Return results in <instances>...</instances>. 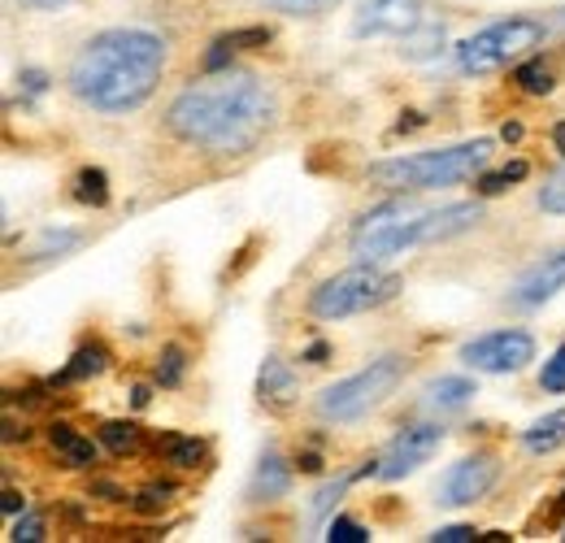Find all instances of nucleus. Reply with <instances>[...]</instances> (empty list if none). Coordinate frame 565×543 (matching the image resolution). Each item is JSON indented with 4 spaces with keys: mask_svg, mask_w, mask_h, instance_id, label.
Segmentation results:
<instances>
[{
    "mask_svg": "<svg viewBox=\"0 0 565 543\" xmlns=\"http://www.w3.org/2000/svg\"><path fill=\"white\" fill-rule=\"evenodd\" d=\"M270 117H274V101L261 88V79L248 70H210L205 79L183 88L166 109V126L183 144L214 152V157L252 152Z\"/></svg>",
    "mask_w": 565,
    "mask_h": 543,
    "instance_id": "1",
    "label": "nucleus"
},
{
    "mask_svg": "<svg viewBox=\"0 0 565 543\" xmlns=\"http://www.w3.org/2000/svg\"><path fill=\"white\" fill-rule=\"evenodd\" d=\"M166 44L144 26H113L83 44L70 66V92L101 113L139 109L161 83Z\"/></svg>",
    "mask_w": 565,
    "mask_h": 543,
    "instance_id": "2",
    "label": "nucleus"
},
{
    "mask_svg": "<svg viewBox=\"0 0 565 543\" xmlns=\"http://www.w3.org/2000/svg\"><path fill=\"white\" fill-rule=\"evenodd\" d=\"M487 157H491V139H470V144H452V148L374 161L365 174H370V183H378L387 192H431V188H452L461 179H474V170H483Z\"/></svg>",
    "mask_w": 565,
    "mask_h": 543,
    "instance_id": "3",
    "label": "nucleus"
},
{
    "mask_svg": "<svg viewBox=\"0 0 565 543\" xmlns=\"http://www.w3.org/2000/svg\"><path fill=\"white\" fill-rule=\"evenodd\" d=\"M400 292V279L396 274H383L374 270L370 261H357L352 270H339L331 279H323L309 296V314L318 323H339V318H357V314H370L378 305H387L392 296Z\"/></svg>",
    "mask_w": 565,
    "mask_h": 543,
    "instance_id": "4",
    "label": "nucleus"
},
{
    "mask_svg": "<svg viewBox=\"0 0 565 543\" xmlns=\"http://www.w3.org/2000/svg\"><path fill=\"white\" fill-rule=\"evenodd\" d=\"M400 378H405V357H378L365 370L339 378L318 396V418L323 422H357L374 405H383L400 387Z\"/></svg>",
    "mask_w": 565,
    "mask_h": 543,
    "instance_id": "5",
    "label": "nucleus"
},
{
    "mask_svg": "<svg viewBox=\"0 0 565 543\" xmlns=\"http://www.w3.org/2000/svg\"><path fill=\"white\" fill-rule=\"evenodd\" d=\"M544 35H549V22H540V18H500L456 44V66L465 75H491V70L518 61L522 53L540 48Z\"/></svg>",
    "mask_w": 565,
    "mask_h": 543,
    "instance_id": "6",
    "label": "nucleus"
},
{
    "mask_svg": "<svg viewBox=\"0 0 565 543\" xmlns=\"http://www.w3.org/2000/svg\"><path fill=\"white\" fill-rule=\"evenodd\" d=\"M431 210H418L409 201H387L378 210L361 217L352 226V257L357 261H387V257H400L405 248H418L422 244V222Z\"/></svg>",
    "mask_w": 565,
    "mask_h": 543,
    "instance_id": "7",
    "label": "nucleus"
},
{
    "mask_svg": "<svg viewBox=\"0 0 565 543\" xmlns=\"http://www.w3.org/2000/svg\"><path fill=\"white\" fill-rule=\"evenodd\" d=\"M527 361H535V339L527 330H487L461 348V365L478 374H518Z\"/></svg>",
    "mask_w": 565,
    "mask_h": 543,
    "instance_id": "8",
    "label": "nucleus"
},
{
    "mask_svg": "<svg viewBox=\"0 0 565 543\" xmlns=\"http://www.w3.org/2000/svg\"><path fill=\"white\" fill-rule=\"evenodd\" d=\"M440 443H444V431H440V427H405V431L383 448V456H378V478L396 483V478L414 474L418 465H427V461L440 452Z\"/></svg>",
    "mask_w": 565,
    "mask_h": 543,
    "instance_id": "9",
    "label": "nucleus"
},
{
    "mask_svg": "<svg viewBox=\"0 0 565 543\" xmlns=\"http://www.w3.org/2000/svg\"><path fill=\"white\" fill-rule=\"evenodd\" d=\"M422 22H427L422 18V0H365L361 13L352 18V35L357 39H378V35L405 39Z\"/></svg>",
    "mask_w": 565,
    "mask_h": 543,
    "instance_id": "10",
    "label": "nucleus"
},
{
    "mask_svg": "<svg viewBox=\"0 0 565 543\" xmlns=\"http://www.w3.org/2000/svg\"><path fill=\"white\" fill-rule=\"evenodd\" d=\"M496 474H500V465H496V456H487V452H478V456H465V461H456L449 474L440 478V505H474V500H483L491 487H496Z\"/></svg>",
    "mask_w": 565,
    "mask_h": 543,
    "instance_id": "11",
    "label": "nucleus"
},
{
    "mask_svg": "<svg viewBox=\"0 0 565 543\" xmlns=\"http://www.w3.org/2000/svg\"><path fill=\"white\" fill-rule=\"evenodd\" d=\"M562 287H565V252H557V257L535 261V265L509 287V305H513V309H540V305H549Z\"/></svg>",
    "mask_w": 565,
    "mask_h": 543,
    "instance_id": "12",
    "label": "nucleus"
},
{
    "mask_svg": "<svg viewBox=\"0 0 565 543\" xmlns=\"http://www.w3.org/2000/svg\"><path fill=\"white\" fill-rule=\"evenodd\" d=\"M44 439H48V448L66 461V470H92V465L101 461V448L83 431H75L70 422H48Z\"/></svg>",
    "mask_w": 565,
    "mask_h": 543,
    "instance_id": "13",
    "label": "nucleus"
},
{
    "mask_svg": "<svg viewBox=\"0 0 565 543\" xmlns=\"http://www.w3.org/2000/svg\"><path fill=\"white\" fill-rule=\"evenodd\" d=\"M292 470H296V465H287V461L270 448V452L261 456V465H257L252 483H248V500H252V505H270V500L287 496V487H292Z\"/></svg>",
    "mask_w": 565,
    "mask_h": 543,
    "instance_id": "14",
    "label": "nucleus"
},
{
    "mask_svg": "<svg viewBox=\"0 0 565 543\" xmlns=\"http://www.w3.org/2000/svg\"><path fill=\"white\" fill-rule=\"evenodd\" d=\"M483 222V205L478 201H465V205H444V210H431L427 222H422V244H440V239H452L470 226Z\"/></svg>",
    "mask_w": 565,
    "mask_h": 543,
    "instance_id": "15",
    "label": "nucleus"
},
{
    "mask_svg": "<svg viewBox=\"0 0 565 543\" xmlns=\"http://www.w3.org/2000/svg\"><path fill=\"white\" fill-rule=\"evenodd\" d=\"M296 392H301V383H296L292 365L279 361V357H265L261 361V374H257V396L270 400V405H292Z\"/></svg>",
    "mask_w": 565,
    "mask_h": 543,
    "instance_id": "16",
    "label": "nucleus"
},
{
    "mask_svg": "<svg viewBox=\"0 0 565 543\" xmlns=\"http://www.w3.org/2000/svg\"><path fill=\"white\" fill-rule=\"evenodd\" d=\"M152 452H157L166 465H174V470H196V465L205 461V439L183 434V431H161L152 439Z\"/></svg>",
    "mask_w": 565,
    "mask_h": 543,
    "instance_id": "17",
    "label": "nucleus"
},
{
    "mask_svg": "<svg viewBox=\"0 0 565 543\" xmlns=\"http://www.w3.org/2000/svg\"><path fill=\"white\" fill-rule=\"evenodd\" d=\"M562 443H565V409L544 414L540 422H531V427L522 431V448H527L531 456H549V452H557Z\"/></svg>",
    "mask_w": 565,
    "mask_h": 543,
    "instance_id": "18",
    "label": "nucleus"
},
{
    "mask_svg": "<svg viewBox=\"0 0 565 543\" xmlns=\"http://www.w3.org/2000/svg\"><path fill=\"white\" fill-rule=\"evenodd\" d=\"M110 370V348L105 343H83L75 357H70V365L53 378V387L57 383H88V378H97V374H105Z\"/></svg>",
    "mask_w": 565,
    "mask_h": 543,
    "instance_id": "19",
    "label": "nucleus"
},
{
    "mask_svg": "<svg viewBox=\"0 0 565 543\" xmlns=\"http://www.w3.org/2000/svg\"><path fill=\"white\" fill-rule=\"evenodd\" d=\"M470 396H478V392H474V383H470V378H461V374L436 378V383L427 387V405H431V409H440V414H452V409L470 405Z\"/></svg>",
    "mask_w": 565,
    "mask_h": 543,
    "instance_id": "20",
    "label": "nucleus"
},
{
    "mask_svg": "<svg viewBox=\"0 0 565 543\" xmlns=\"http://www.w3.org/2000/svg\"><path fill=\"white\" fill-rule=\"evenodd\" d=\"M444 22H422V26H414L405 39H400V53L409 57V61H431L440 48H444Z\"/></svg>",
    "mask_w": 565,
    "mask_h": 543,
    "instance_id": "21",
    "label": "nucleus"
},
{
    "mask_svg": "<svg viewBox=\"0 0 565 543\" xmlns=\"http://www.w3.org/2000/svg\"><path fill=\"white\" fill-rule=\"evenodd\" d=\"M513 83H518L527 97H553V88H557V70H553L544 57H531V61H522V66L513 70Z\"/></svg>",
    "mask_w": 565,
    "mask_h": 543,
    "instance_id": "22",
    "label": "nucleus"
},
{
    "mask_svg": "<svg viewBox=\"0 0 565 543\" xmlns=\"http://www.w3.org/2000/svg\"><path fill=\"white\" fill-rule=\"evenodd\" d=\"M75 201L88 210H105L110 205V174L101 166H83L75 174Z\"/></svg>",
    "mask_w": 565,
    "mask_h": 543,
    "instance_id": "23",
    "label": "nucleus"
},
{
    "mask_svg": "<svg viewBox=\"0 0 565 543\" xmlns=\"http://www.w3.org/2000/svg\"><path fill=\"white\" fill-rule=\"evenodd\" d=\"M183 374H188V352L179 343H166L161 357H157V365H152V383L157 387H179Z\"/></svg>",
    "mask_w": 565,
    "mask_h": 543,
    "instance_id": "24",
    "label": "nucleus"
},
{
    "mask_svg": "<svg viewBox=\"0 0 565 543\" xmlns=\"http://www.w3.org/2000/svg\"><path fill=\"white\" fill-rule=\"evenodd\" d=\"M83 244V235L79 230H44V239L35 244V252H31V261H53V257H66L70 248H79Z\"/></svg>",
    "mask_w": 565,
    "mask_h": 543,
    "instance_id": "25",
    "label": "nucleus"
},
{
    "mask_svg": "<svg viewBox=\"0 0 565 543\" xmlns=\"http://www.w3.org/2000/svg\"><path fill=\"white\" fill-rule=\"evenodd\" d=\"M101 448H110L113 456H126L139 448V427L135 422H105L101 427Z\"/></svg>",
    "mask_w": 565,
    "mask_h": 543,
    "instance_id": "26",
    "label": "nucleus"
},
{
    "mask_svg": "<svg viewBox=\"0 0 565 543\" xmlns=\"http://www.w3.org/2000/svg\"><path fill=\"white\" fill-rule=\"evenodd\" d=\"M348 483H352V474H348V478H336V483H327V487H318V496H314V505H309V522H323V518L336 509V500L348 491Z\"/></svg>",
    "mask_w": 565,
    "mask_h": 543,
    "instance_id": "27",
    "label": "nucleus"
},
{
    "mask_svg": "<svg viewBox=\"0 0 565 543\" xmlns=\"http://www.w3.org/2000/svg\"><path fill=\"white\" fill-rule=\"evenodd\" d=\"M226 44L235 53H252V48H265L270 44V26H244V31H226Z\"/></svg>",
    "mask_w": 565,
    "mask_h": 543,
    "instance_id": "28",
    "label": "nucleus"
},
{
    "mask_svg": "<svg viewBox=\"0 0 565 543\" xmlns=\"http://www.w3.org/2000/svg\"><path fill=\"white\" fill-rule=\"evenodd\" d=\"M540 387L544 392H553V396H562L565 392V343L544 361V370H540Z\"/></svg>",
    "mask_w": 565,
    "mask_h": 543,
    "instance_id": "29",
    "label": "nucleus"
},
{
    "mask_svg": "<svg viewBox=\"0 0 565 543\" xmlns=\"http://www.w3.org/2000/svg\"><path fill=\"white\" fill-rule=\"evenodd\" d=\"M170 496H174V483H148V487L135 496V509H144V513H161V509L170 505Z\"/></svg>",
    "mask_w": 565,
    "mask_h": 543,
    "instance_id": "30",
    "label": "nucleus"
},
{
    "mask_svg": "<svg viewBox=\"0 0 565 543\" xmlns=\"http://www.w3.org/2000/svg\"><path fill=\"white\" fill-rule=\"evenodd\" d=\"M540 210L544 214H565V166L540 188Z\"/></svg>",
    "mask_w": 565,
    "mask_h": 543,
    "instance_id": "31",
    "label": "nucleus"
},
{
    "mask_svg": "<svg viewBox=\"0 0 565 543\" xmlns=\"http://www.w3.org/2000/svg\"><path fill=\"white\" fill-rule=\"evenodd\" d=\"M327 540L331 543H370V531H365L361 522H352V518H336V522L327 527Z\"/></svg>",
    "mask_w": 565,
    "mask_h": 543,
    "instance_id": "32",
    "label": "nucleus"
},
{
    "mask_svg": "<svg viewBox=\"0 0 565 543\" xmlns=\"http://www.w3.org/2000/svg\"><path fill=\"white\" fill-rule=\"evenodd\" d=\"M9 540H13V543L44 540V518H39V513H22V518L13 522V531H9Z\"/></svg>",
    "mask_w": 565,
    "mask_h": 543,
    "instance_id": "33",
    "label": "nucleus"
},
{
    "mask_svg": "<svg viewBox=\"0 0 565 543\" xmlns=\"http://www.w3.org/2000/svg\"><path fill=\"white\" fill-rule=\"evenodd\" d=\"M279 13H287V18H309V13H323V9H331L339 0H270Z\"/></svg>",
    "mask_w": 565,
    "mask_h": 543,
    "instance_id": "34",
    "label": "nucleus"
},
{
    "mask_svg": "<svg viewBox=\"0 0 565 543\" xmlns=\"http://www.w3.org/2000/svg\"><path fill=\"white\" fill-rule=\"evenodd\" d=\"M18 83H22V97H44V92H48V75L35 70V66H26V70L18 75Z\"/></svg>",
    "mask_w": 565,
    "mask_h": 543,
    "instance_id": "35",
    "label": "nucleus"
},
{
    "mask_svg": "<svg viewBox=\"0 0 565 543\" xmlns=\"http://www.w3.org/2000/svg\"><path fill=\"white\" fill-rule=\"evenodd\" d=\"M230 53H235V48L218 35V39L210 44V53H205V70H230Z\"/></svg>",
    "mask_w": 565,
    "mask_h": 543,
    "instance_id": "36",
    "label": "nucleus"
},
{
    "mask_svg": "<svg viewBox=\"0 0 565 543\" xmlns=\"http://www.w3.org/2000/svg\"><path fill=\"white\" fill-rule=\"evenodd\" d=\"M505 188H509V174H505V170H496V174H483V179H478V196H500Z\"/></svg>",
    "mask_w": 565,
    "mask_h": 543,
    "instance_id": "37",
    "label": "nucleus"
},
{
    "mask_svg": "<svg viewBox=\"0 0 565 543\" xmlns=\"http://www.w3.org/2000/svg\"><path fill=\"white\" fill-rule=\"evenodd\" d=\"M431 540L436 543H470L474 540V527H440Z\"/></svg>",
    "mask_w": 565,
    "mask_h": 543,
    "instance_id": "38",
    "label": "nucleus"
},
{
    "mask_svg": "<svg viewBox=\"0 0 565 543\" xmlns=\"http://www.w3.org/2000/svg\"><path fill=\"white\" fill-rule=\"evenodd\" d=\"M301 361H309V365H327V361H331V343H327V339H314V343L305 348V357H301Z\"/></svg>",
    "mask_w": 565,
    "mask_h": 543,
    "instance_id": "39",
    "label": "nucleus"
},
{
    "mask_svg": "<svg viewBox=\"0 0 565 543\" xmlns=\"http://www.w3.org/2000/svg\"><path fill=\"white\" fill-rule=\"evenodd\" d=\"M0 509H4V513H26V496H22V491H13V487H4Z\"/></svg>",
    "mask_w": 565,
    "mask_h": 543,
    "instance_id": "40",
    "label": "nucleus"
},
{
    "mask_svg": "<svg viewBox=\"0 0 565 543\" xmlns=\"http://www.w3.org/2000/svg\"><path fill=\"white\" fill-rule=\"evenodd\" d=\"M296 470H301V474H323V456H318V452H301V456H296Z\"/></svg>",
    "mask_w": 565,
    "mask_h": 543,
    "instance_id": "41",
    "label": "nucleus"
},
{
    "mask_svg": "<svg viewBox=\"0 0 565 543\" xmlns=\"http://www.w3.org/2000/svg\"><path fill=\"white\" fill-rule=\"evenodd\" d=\"M418 126H427V117H422V113H405L392 131H396V135H405V131H418Z\"/></svg>",
    "mask_w": 565,
    "mask_h": 543,
    "instance_id": "42",
    "label": "nucleus"
},
{
    "mask_svg": "<svg viewBox=\"0 0 565 543\" xmlns=\"http://www.w3.org/2000/svg\"><path fill=\"white\" fill-rule=\"evenodd\" d=\"M92 491H97V496H110L113 505H122V500H126V491H122V487H113V483H92Z\"/></svg>",
    "mask_w": 565,
    "mask_h": 543,
    "instance_id": "43",
    "label": "nucleus"
},
{
    "mask_svg": "<svg viewBox=\"0 0 565 543\" xmlns=\"http://www.w3.org/2000/svg\"><path fill=\"white\" fill-rule=\"evenodd\" d=\"M522 135H527V131H522V122H505V126H500V139H505V144H518Z\"/></svg>",
    "mask_w": 565,
    "mask_h": 543,
    "instance_id": "44",
    "label": "nucleus"
},
{
    "mask_svg": "<svg viewBox=\"0 0 565 543\" xmlns=\"http://www.w3.org/2000/svg\"><path fill=\"white\" fill-rule=\"evenodd\" d=\"M505 174H509V183H522V179L531 174V166H527V161H509V166H505Z\"/></svg>",
    "mask_w": 565,
    "mask_h": 543,
    "instance_id": "45",
    "label": "nucleus"
},
{
    "mask_svg": "<svg viewBox=\"0 0 565 543\" xmlns=\"http://www.w3.org/2000/svg\"><path fill=\"white\" fill-rule=\"evenodd\" d=\"M148 400H152V387H144V383H139V387L131 392V405H135V409H148Z\"/></svg>",
    "mask_w": 565,
    "mask_h": 543,
    "instance_id": "46",
    "label": "nucleus"
},
{
    "mask_svg": "<svg viewBox=\"0 0 565 543\" xmlns=\"http://www.w3.org/2000/svg\"><path fill=\"white\" fill-rule=\"evenodd\" d=\"M22 9H57V4H70V0H18Z\"/></svg>",
    "mask_w": 565,
    "mask_h": 543,
    "instance_id": "47",
    "label": "nucleus"
},
{
    "mask_svg": "<svg viewBox=\"0 0 565 543\" xmlns=\"http://www.w3.org/2000/svg\"><path fill=\"white\" fill-rule=\"evenodd\" d=\"M553 148H557V152L565 157V117L557 122V126H553Z\"/></svg>",
    "mask_w": 565,
    "mask_h": 543,
    "instance_id": "48",
    "label": "nucleus"
},
{
    "mask_svg": "<svg viewBox=\"0 0 565 543\" xmlns=\"http://www.w3.org/2000/svg\"><path fill=\"white\" fill-rule=\"evenodd\" d=\"M562 540H565V535H562Z\"/></svg>",
    "mask_w": 565,
    "mask_h": 543,
    "instance_id": "49",
    "label": "nucleus"
}]
</instances>
